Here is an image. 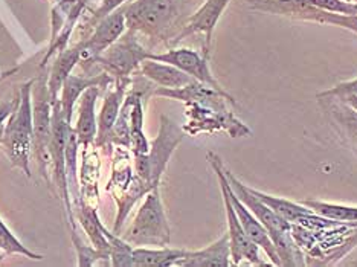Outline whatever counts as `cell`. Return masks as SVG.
Masks as SVG:
<instances>
[{"label":"cell","instance_id":"6da1fadb","mask_svg":"<svg viewBox=\"0 0 357 267\" xmlns=\"http://www.w3.org/2000/svg\"><path fill=\"white\" fill-rule=\"evenodd\" d=\"M32 84L34 79L20 86L19 102L8 118L3 130L2 147L6 151L13 167L20 168L31 177L29 159L34 141V124H32Z\"/></svg>","mask_w":357,"mask_h":267},{"label":"cell","instance_id":"7a4b0ae2","mask_svg":"<svg viewBox=\"0 0 357 267\" xmlns=\"http://www.w3.org/2000/svg\"><path fill=\"white\" fill-rule=\"evenodd\" d=\"M169 234L172 229L162 205L159 187L153 188L145 196L144 204L123 238L132 246L164 247L169 243Z\"/></svg>","mask_w":357,"mask_h":267},{"label":"cell","instance_id":"3957f363","mask_svg":"<svg viewBox=\"0 0 357 267\" xmlns=\"http://www.w3.org/2000/svg\"><path fill=\"white\" fill-rule=\"evenodd\" d=\"M182 0H136L126 8L128 29L162 38L181 19Z\"/></svg>","mask_w":357,"mask_h":267},{"label":"cell","instance_id":"277c9868","mask_svg":"<svg viewBox=\"0 0 357 267\" xmlns=\"http://www.w3.org/2000/svg\"><path fill=\"white\" fill-rule=\"evenodd\" d=\"M32 124H34V141L32 151L37 159L40 173L50 181L47 168L51 164V137H52V102L47 91V78L40 75L32 84Z\"/></svg>","mask_w":357,"mask_h":267},{"label":"cell","instance_id":"5b68a950","mask_svg":"<svg viewBox=\"0 0 357 267\" xmlns=\"http://www.w3.org/2000/svg\"><path fill=\"white\" fill-rule=\"evenodd\" d=\"M208 160L217 174L218 183H220L222 196H223V201H225V209H226V218H228V229H229L228 236H229V243H231L232 264L238 266L243 260H246L248 263L255 264V266H267V263H264L263 258L259 257V247L248 237V234L245 232V229H243V226L240 223V218H238L237 213H235L228 188H226V176L223 171L225 165H223L222 159L218 158L215 153L209 151Z\"/></svg>","mask_w":357,"mask_h":267},{"label":"cell","instance_id":"8992f818","mask_svg":"<svg viewBox=\"0 0 357 267\" xmlns=\"http://www.w3.org/2000/svg\"><path fill=\"white\" fill-rule=\"evenodd\" d=\"M248 2L255 11L286 15L296 20L328 23V25L350 29L357 34V15L324 11L314 6L310 0H248Z\"/></svg>","mask_w":357,"mask_h":267},{"label":"cell","instance_id":"52a82bcc","mask_svg":"<svg viewBox=\"0 0 357 267\" xmlns=\"http://www.w3.org/2000/svg\"><path fill=\"white\" fill-rule=\"evenodd\" d=\"M70 124L64 119L61 109H60V101L52 104V137H51V164L54 169V182L55 187L59 188L60 197L63 199L64 205H66V213L69 217V222L72 223V228H74V209H72L70 204V192H69V185H68V177H66V144H68V135H69Z\"/></svg>","mask_w":357,"mask_h":267},{"label":"cell","instance_id":"ba28073f","mask_svg":"<svg viewBox=\"0 0 357 267\" xmlns=\"http://www.w3.org/2000/svg\"><path fill=\"white\" fill-rule=\"evenodd\" d=\"M149 54L137 42L135 37V31L130 29L128 34L123 38H118L115 43L107 47L95 64H100L105 69L109 75L116 78H130V74L137 68H141V63L149 59Z\"/></svg>","mask_w":357,"mask_h":267},{"label":"cell","instance_id":"9c48e42d","mask_svg":"<svg viewBox=\"0 0 357 267\" xmlns=\"http://www.w3.org/2000/svg\"><path fill=\"white\" fill-rule=\"evenodd\" d=\"M126 8L115 10L102 17L95 28L93 34L84 40V43L79 46V61L84 66L87 63H95L98 56L116 42L119 37H123L126 31Z\"/></svg>","mask_w":357,"mask_h":267},{"label":"cell","instance_id":"30bf717a","mask_svg":"<svg viewBox=\"0 0 357 267\" xmlns=\"http://www.w3.org/2000/svg\"><path fill=\"white\" fill-rule=\"evenodd\" d=\"M183 139V132L168 116H160V128L156 139L153 141L147 160L150 165V182L153 188H158L160 177L164 174L176 147Z\"/></svg>","mask_w":357,"mask_h":267},{"label":"cell","instance_id":"8fae6325","mask_svg":"<svg viewBox=\"0 0 357 267\" xmlns=\"http://www.w3.org/2000/svg\"><path fill=\"white\" fill-rule=\"evenodd\" d=\"M149 59L154 60V61L173 64V66L181 69L182 72H185L186 75H190L191 78L199 81V83L213 87L220 93H226L225 89L218 84V81L214 78L213 72H211L206 56L199 54L197 51L181 47V49H169L164 54H151L150 52Z\"/></svg>","mask_w":357,"mask_h":267},{"label":"cell","instance_id":"7c38bea8","mask_svg":"<svg viewBox=\"0 0 357 267\" xmlns=\"http://www.w3.org/2000/svg\"><path fill=\"white\" fill-rule=\"evenodd\" d=\"M223 171H225L226 177H228L231 188L234 190L235 194H237V197L248 206L249 211L252 213L258 218V220L264 224V228L269 231V236L273 232L291 231V226L294 224L287 222L286 218L278 215L272 208L267 206L264 201L259 200L255 194L250 191V187H248V185H245V183H241L226 167H223Z\"/></svg>","mask_w":357,"mask_h":267},{"label":"cell","instance_id":"4fadbf2b","mask_svg":"<svg viewBox=\"0 0 357 267\" xmlns=\"http://www.w3.org/2000/svg\"><path fill=\"white\" fill-rule=\"evenodd\" d=\"M229 2L231 0H206V2L191 15L188 22L185 23L183 29L176 36L173 43L176 45L177 42H181L182 38L200 32V34L205 36L204 55L206 56V59H209L211 40H213L214 28Z\"/></svg>","mask_w":357,"mask_h":267},{"label":"cell","instance_id":"5bb4252c","mask_svg":"<svg viewBox=\"0 0 357 267\" xmlns=\"http://www.w3.org/2000/svg\"><path fill=\"white\" fill-rule=\"evenodd\" d=\"M226 188H228L234 209H235V213H237V215L240 218V223L243 226V229H245V232L248 234V237L252 240L259 249L264 250V254L269 257L271 264L281 266V261L277 255V250H275V246H273V241L269 236V231L264 228V224L259 222L258 218L249 211L248 206L237 197V194H235L234 190L231 188L228 177H226Z\"/></svg>","mask_w":357,"mask_h":267},{"label":"cell","instance_id":"9a60e30c","mask_svg":"<svg viewBox=\"0 0 357 267\" xmlns=\"http://www.w3.org/2000/svg\"><path fill=\"white\" fill-rule=\"evenodd\" d=\"M130 83H132L130 78H116L115 87L110 89L107 95H105L98 119V128H96V147H104L109 142V135L116 123Z\"/></svg>","mask_w":357,"mask_h":267},{"label":"cell","instance_id":"2e32d148","mask_svg":"<svg viewBox=\"0 0 357 267\" xmlns=\"http://www.w3.org/2000/svg\"><path fill=\"white\" fill-rule=\"evenodd\" d=\"M231 264L229 236L225 234L205 249L186 250L176 267H229Z\"/></svg>","mask_w":357,"mask_h":267},{"label":"cell","instance_id":"e0dca14e","mask_svg":"<svg viewBox=\"0 0 357 267\" xmlns=\"http://www.w3.org/2000/svg\"><path fill=\"white\" fill-rule=\"evenodd\" d=\"M101 86H91L86 89L84 93L79 96L78 106V121L74 132L78 137V144L89 147L96 139V116H95V104L98 100Z\"/></svg>","mask_w":357,"mask_h":267},{"label":"cell","instance_id":"ac0fdd59","mask_svg":"<svg viewBox=\"0 0 357 267\" xmlns=\"http://www.w3.org/2000/svg\"><path fill=\"white\" fill-rule=\"evenodd\" d=\"M112 78L109 77L107 72L102 75L98 77H78V75H69L66 78V81L63 83L61 87V98H59L60 101V109L64 119L68 121L70 124L72 121V113H74L75 104L79 100V96L84 93L86 89H89L91 86H101L105 87L110 84Z\"/></svg>","mask_w":357,"mask_h":267},{"label":"cell","instance_id":"d6986e66","mask_svg":"<svg viewBox=\"0 0 357 267\" xmlns=\"http://www.w3.org/2000/svg\"><path fill=\"white\" fill-rule=\"evenodd\" d=\"M141 72L145 78L153 81L154 84L167 89H178L194 81V78L186 75L185 72L177 69L173 64L154 61L150 59L141 63Z\"/></svg>","mask_w":357,"mask_h":267},{"label":"cell","instance_id":"ffe728a7","mask_svg":"<svg viewBox=\"0 0 357 267\" xmlns=\"http://www.w3.org/2000/svg\"><path fill=\"white\" fill-rule=\"evenodd\" d=\"M318 98L333 123L357 144V112L336 96H318Z\"/></svg>","mask_w":357,"mask_h":267},{"label":"cell","instance_id":"44dd1931","mask_svg":"<svg viewBox=\"0 0 357 267\" xmlns=\"http://www.w3.org/2000/svg\"><path fill=\"white\" fill-rule=\"evenodd\" d=\"M186 254V249L133 247V267H173Z\"/></svg>","mask_w":357,"mask_h":267},{"label":"cell","instance_id":"7402d4cb","mask_svg":"<svg viewBox=\"0 0 357 267\" xmlns=\"http://www.w3.org/2000/svg\"><path fill=\"white\" fill-rule=\"evenodd\" d=\"M132 98V113H130V150L133 155H145L150 151V144L144 135V92H130Z\"/></svg>","mask_w":357,"mask_h":267},{"label":"cell","instance_id":"603a6c76","mask_svg":"<svg viewBox=\"0 0 357 267\" xmlns=\"http://www.w3.org/2000/svg\"><path fill=\"white\" fill-rule=\"evenodd\" d=\"M79 61V46L72 47L59 52V56L55 59V63L51 70V75L47 78V91H50L51 102L59 101V95L63 87V83L70 75L72 69Z\"/></svg>","mask_w":357,"mask_h":267},{"label":"cell","instance_id":"cb8c5ba5","mask_svg":"<svg viewBox=\"0 0 357 267\" xmlns=\"http://www.w3.org/2000/svg\"><path fill=\"white\" fill-rule=\"evenodd\" d=\"M250 191H252L259 200L264 201L267 206L272 208L275 213L281 215L282 218H286V220L290 222L291 224L299 223L304 217L313 214L312 209L307 208L303 204H296V201H291V200H287V199L271 196V194H266L263 191H258V190H254V188H250Z\"/></svg>","mask_w":357,"mask_h":267},{"label":"cell","instance_id":"d4e9b609","mask_svg":"<svg viewBox=\"0 0 357 267\" xmlns=\"http://www.w3.org/2000/svg\"><path fill=\"white\" fill-rule=\"evenodd\" d=\"M281 266H305L303 250L291 231L271 234Z\"/></svg>","mask_w":357,"mask_h":267},{"label":"cell","instance_id":"484cf974","mask_svg":"<svg viewBox=\"0 0 357 267\" xmlns=\"http://www.w3.org/2000/svg\"><path fill=\"white\" fill-rule=\"evenodd\" d=\"M301 204L310 208L313 213L330 218V220L345 224H357V206L328 204V201L321 200H303Z\"/></svg>","mask_w":357,"mask_h":267},{"label":"cell","instance_id":"4316f807","mask_svg":"<svg viewBox=\"0 0 357 267\" xmlns=\"http://www.w3.org/2000/svg\"><path fill=\"white\" fill-rule=\"evenodd\" d=\"M101 228L110 246V266L133 267V246L124 238L118 237L115 232H109L104 224Z\"/></svg>","mask_w":357,"mask_h":267},{"label":"cell","instance_id":"83f0119b","mask_svg":"<svg viewBox=\"0 0 357 267\" xmlns=\"http://www.w3.org/2000/svg\"><path fill=\"white\" fill-rule=\"evenodd\" d=\"M72 241H74V246L77 249L78 254V266L81 267H92L95 264H98L102 261V264L110 266V255L101 252L96 247L86 246L81 238L78 237V232L75 229V226L72 228Z\"/></svg>","mask_w":357,"mask_h":267},{"label":"cell","instance_id":"f1b7e54d","mask_svg":"<svg viewBox=\"0 0 357 267\" xmlns=\"http://www.w3.org/2000/svg\"><path fill=\"white\" fill-rule=\"evenodd\" d=\"M0 249L3 250L5 254H13V255H23L31 260H43L42 255L32 252L28 247H25L22 243L15 238L14 234L6 228V224L0 218Z\"/></svg>","mask_w":357,"mask_h":267},{"label":"cell","instance_id":"f546056e","mask_svg":"<svg viewBox=\"0 0 357 267\" xmlns=\"http://www.w3.org/2000/svg\"><path fill=\"white\" fill-rule=\"evenodd\" d=\"M310 2L321 8L324 11L345 14V15H357V3L347 2V0H310Z\"/></svg>","mask_w":357,"mask_h":267},{"label":"cell","instance_id":"4dcf8cb0","mask_svg":"<svg viewBox=\"0 0 357 267\" xmlns=\"http://www.w3.org/2000/svg\"><path fill=\"white\" fill-rule=\"evenodd\" d=\"M19 93H15L11 100H5L0 102V144H2V139H3V130H5V124L8 118H10V115L13 113V110L15 109V106H17L19 102Z\"/></svg>","mask_w":357,"mask_h":267},{"label":"cell","instance_id":"1f68e13d","mask_svg":"<svg viewBox=\"0 0 357 267\" xmlns=\"http://www.w3.org/2000/svg\"><path fill=\"white\" fill-rule=\"evenodd\" d=\"M345 95H357V78L339 83L333 89L319 93L318 96H345Z\"/></svg>","mask_w":357,"mask_h":267},{"label":"cell","instance_id":"d6a6232c","mask_svg":"<svg viewBox=\"0 0 357 267\" xmlns=\"http://www.w3.org/2000/svg\"><path fill=\"white\" fill-rule=\"evenodd\" d=\"M340 101H344L345 104H348L351 109H354L357 112V95H345V96H336Z\"/></svg>","mask_w":357,"mask_h":267},{"label":"cell","instance_id":"836d02e7","mask_svg":"<svg viewBox=\"0 0 357 267\" xmlns=\"http://www.w3.org/2000/svg\"><path fill=\"white\" fill-rule=\"evenodd\" d=\"M3 258H5V252H3V250H2V249H0V263H2V261H3Z\"/></svg>","mask_w":357,"mask_h":267},{"label":"cell","instance_id":"e575fe53","mask_svg":"<svg viewBox=\"0 0 357 267\" xmlns=\"http://www.w3.org/2000/svg\"><path fill=\"white\" fill-rule=\"evenodd\" d=\"M350 266H357V260H356V261H351Z\"/></svg>","mask_w":357,"mask_h":267}]
</instances>
